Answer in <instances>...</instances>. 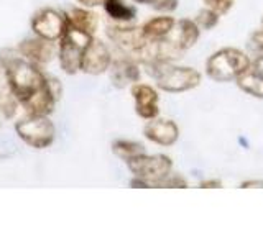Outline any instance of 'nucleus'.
<instances>
[{
	"label": "nucleus",
	"mask_w": 263,
	"mask_h": 246,
	"mask_svg": "<svg viewBox=\"0 0 263 246\" xmlns=\"http://www.w3.org/2000/svg\"><path fill=\"white\" fill-rule=\"evenodd\" d=\"M235 82L242 92L263 100V72L257 71L253 66H252V69L243 72Z\"/></svg>",
	"instance_id": "obj_16"
},
{
	"label": "nucleus",
	"mask_w": 263,
	"mask_h": 246,
	"mask_svg": "<svg viewBox=\"0 0 263 246\" xmlns=\"http://www.w3.org/2000/svg\"><path fill=\"white\" fill-rule=\"evenodd\" d=\"M112 153L117 156L119 159L122 161H132L138 158V156L145 154V146L142 143L138 141H134V139H115V141L112 143Z\"/></svg>",
	"instance_id": "obj_18"
},
{
	"label": "nucleus",
	"mask_w": 263,
	"mask_h": 246,
	"mask_svg": "<svg viewBox=\"0 0 263 246\" xmlns=\"http://www.w3.org/2000/svg\"><path fill=\"white\" fill-rule=\"evenodd\" d=\"M110 80L115 87L123 89L127 86H134L140 80V68L134 57H123L114 61L109 69Z\"/></svg>",
	"instance_id": "obj_13"
},
{
	"label": "nucleus",
	"mask_w": 263,
	"mask_h": 246,
	"mask_svg": "<svg viewBox=\"0 0 263 246\" xmlns=\"http://www.w3.org/2000/svg\"><path fill=\"white\" fill-rule=\"evenodd\" d=\"M51 43L53 41L43 39L40 36L33 38V39H25L20 45V53L31 63L46 64L51 61L54 56V48Z\"/></svg>",
	"instance_id": "obj_14"
},
{
	"label": "nucleus",
	"mask_w": 263,
	"mask_h": 246,
	"mask_svg": "<svg viewBox=\"0 0 263 246\" xmlns=\"http://www.w3.org/2000/svg\"><path fill=\"white\" fill-rule=\"evenodd\" d=\"M68 15H64L53 8H43L31 20V30L36 36L56 41L61 39L66 28H68Z\"/></svg>",
	"instance_id": "obj_7"
},
{
	"label": "nucleus",
	"mask_w": 263,
	"mask_h": 246,
	"mask_svg": "<svg viewBox=\"0 0 263 246\" xmlns=\"http://www.w3.org/2000/svg\"><path fill=\"white\" fill-rule=\"evenodd\" d=\"M104 10L114 22H117V23H128L134 20L137 15L135 7L125 4L123 0H105Z\"/></svg>",
	"instance_id": "obj_17"
},
{
	"label": "nucleus",
	"mask_w": 263,
	"mask_h": 246,
	"mask_svg": "<svg viewBox=\"0 0 263 246\" xmlns=\"http://www.w3.org/2000/svg\"><path fill=\"white\" fill-rule=\"evenodd\" d=\"M175 27H176V20L173 18V16L160 15V16H155L152 20H148L142 27V31L148 39L156 41V39L166 38Z\"/></svg>",
	"instance_id": "obj_15"
},
{
	"label": "nucleus",
	"mask_w": 263,
	"mask_h": 246,
	"mask_svg": "<svg viewBox=\"0 0 263 246\" xmlns=\"http://www.w3.org/2000/svg\"><path fill=\"white\" fill-rule=\"evenodd\" d=\"M2 61L8 86L18 102L25 104L46 86V77L36 68V64L28 61L27 57L23 59L20 56H10L4 57Z\"/></svg>",
	"instance_id": "obj_1"
},
{
	"label": "nucleus",
	"mask_w": 263,
	"mask_h": 246,
	"mask_svg": "<svg viewBox=\"0 0 263 246\" xmlns=\"http://www.w3.org/2000/svg\"><path fill=\"white\" fill-rule=\"evenodd\" d=\"M199 187L201 189H220L222 184H220V180H217V179H208V180H201Z\"/></svg>",
	"instance_id": "obj_27"
},
{
	"label": "nucleus",
	"mask_w": 263,
	"mask_h": 246,
	"mask_svg": "<svg viewBox=\"0 0 263 246\" xmlns=\"http://www.w3.org/2000/svg\"><path fill=\"white\" fill-rule=\"evenodd\" d=\"M199 35H201V28L197 27V23L194 20L181 18L176 22V27L173 28V31L166 36V39L178 53L183 54L184 51L191 49L197 43Z\"/></svg>",
	"instance_id": "obj_12"
},
{
	"label": "nucleus",
	"mask_w": 263,
	"mask_h": 246,
	"mask_svg": "<svg viewBox=\"0 0 263 246\" xmlns=\"http://www.w3.org/2000/svg\"><path fill=\"white\" fill-rule=\"evenodd\" d=\"M81 5L84 7H89V8H94V7H99V5H104L105 0H78Z\"/></svg>",
	"instance_id": "obj_29"
},
{
	"label": "nucleus",
	"mask_w": 263,
	"mask_h": 246,
	"mask_svg": "<svg viewBox=\"0 0 263 246\" xmlns=\"http://www.w3.org/2000/svg\"><path fill=\"white\" fill-rule=\"evenodd\" d=\"M15 131L20 139L36 150H45L53 145L56 136L54 123L48 118V115H30V118L16 123Z\"/></svg>",
	"instance_id": "obj_5"
},
{
	"label": "nucleus",
	"mask_w": 263,
	"mask_h": 246,
	"mask_svg": "<svg viewBox=\"0 0 263 246\" xmlns=\"http://www.w3.org/2000/svg\"><path fill=\"white\" fill-rule=\"evenodd\" d=\"M15 107H16V97L13 95L10 86H8L7 76L0 77V110L7 117H10L12 113H15Z\"/></svg>",
	"instance_id": "obj_20"
},
{
	"label": "nucleus",
	"mask_w": 263,
	"mask_h": 246,
	"mask_svg": "<svg viewBox=\"0 0 263 246\" xmlns=\"http://www.w3.org/2000/svg\"><path fill=\"white\" fill-rule=\"evenodd\" d=\"M238 143H242V145H243L245 148H249V143L245 141V138H238Z\"/></svg>",
	"instance_id": "obj_32"
},
{
	"label": "nucleus",
	"mask_w": 263,
	"mask_h": 246,
	"mask_svg": "<svg viewBox=\"0 0 263 246\" xmlns=\"http://www.w3.org/2000/svg\"><path fill=\"white\" fill-rule=\"evenodd\" d=\"M107 36L112 43L120 48L122 51L128 53L130 56L135 54L138 49H142L146 43L148 38L143 35L142 28L137 27H123V25H112L107 28Z\"/></svg>",
	"instance_id": "obj_8"
},
{
	"label": "nucleus",
	"mask_w": 263,
	"mask_h": 246,
	"mask_svg": "<svg viewBox=\"0 0 263 246\" xmlns=\"http://www.w3.org/2000/svg\"><path fill=\"white\" fill-rule=\"evenodd\" d=\"M143 135L148 141L168 148L179 139V127L173 120L156 117L153 120H146V125L143 127Z\"/></svg>",
	"instance_id": "obj_10"
},
{
	"label": "nucleus",
	"mask_w": 263,
	"mask_h": 246,
	"mask_svg": "<svg viewBox=\"0 0 263 246\" xmlns=\"http://www.w3.org/2000/svg\"><path fill=\"white\" fill-rule=\"evenodd\" d=\"M146 66V72L155 80V86L163 92L181 94L201 86L202 76L194 68L176 66L171 61H153Z\"/></svg>",
	"instance_id": "obj_2"
},
{
	"label": "nucleus",
	"mask_w": 263,
	"mask_h": 246,
	"mask_svg": "<svg viewBox=\"0 0 263 246\" xmlns=\"http://www.w3.org/2000/svg\"><path fill=\"white\" fill-rule=\"evenodd\" d=\"M132 95L135 100V112L140 118L153 120L160 115V95L153 86L137 82L132 86Z\"/></svg>",
	"instance_id": "obj_9"
},
{
	"label": "nucleus",
	"mask_w": 263,
	"mask_h": 246,
	"mask_svg": "<svg viewBox=\"0 0 263 246\" xmlns=\"http://www.w3.org/2000/svg\"><path fill=\"white\" fill-rule=\"evenodd\" d=\"M160 187H166V189H173V187H176V189H186L187 187V180L183 176L173 174V172H171V174L160 184Z\"/></svg>",
	"instance_id": "obj_24"
},
{
	"label": "nucleus",
	"mask_w": 263,
	"mask_h": 246,
	"mask_svg": "<svg viewBox=\"0 0 263 246\" xmlns=\"http://www.w3.org/2000/svg\"><path fill=\"white\" fill-rule=\"evenodd\" d=\"M178 5H179V0H156L152 7H153V10L160 13H171L176 10Z\"/></svg>",
	"instance_id": "obj_25"
},
{
	"label": "nucleus",
	"mask_w": 263,
	"mask_h": 246,
	"mask_svg": "<svg viewBox=\"0 0 263 246\" xmlns=\"http://www.w3.org/2000/svg\"><path fill=\"white\" fill-rule=\"evenodd\" d=\"M219 20H220V15L208 7H204L202 10H199L194 16V22L197 23V27L201 30H212L214 27H217Z\"/></svg>",
	"instance_id": "obj_21"
},
{
	"label": "nucleus",
	"mask_w": 263,
	"mask_h": 246,
	"mask_svg": "<svg viewBox=\"0 0 263 246\" xmlns=\"http://www.w3.org/2000/svg\"><path fill=\"white\" fill-rule=\"evenodd\" d=\"M253 59L249 53L238 48H220L219 51L212 53L205 61V74L214 82L224 84V82L237 80L243 72L252 69Z\"/></svg>",
	"instance_id": "obj_3"
},
{
	"label": "nucleus",
	"mask_w": 263,
	"mask_h": 246,
	"mask_svg": "<svg viewBox=\"0 0 263 246\" xmlns=\"http://www.w3.org/2000/svg\"><path fill=\"white\" fill-rule=\"evenodd\" d=\"M204 5L211 8V10L217 12L220 16L229 13L230 10H232V7L235 4V0H202Z\"/></svg>",
	"instance_id": "obj_23"
},
{
	"label": "nucleus",
	"mask_w": 263,
	"mask_h": 246,
	"mask_svg": "<svg viewBox=\"0 0 263 246\" xmlns=\"http://www.w3.org/2000/svg\"><path fill=\"white\" fill-rule=\"evenodd\" d=\"M132 2H135V4H143V5H153L156 0H132Z\"/></svg>",
	"instance_id": "obj_31"
},
{
	"label": "nucleus",
	"mask_w": 263,
	"mask_h": 246,
	"mask_svg": "<svg viewBox=\"0 0 263 246\" xmlns=\"http://www.w3.org/2000/svg\"><path fill=\"white\" fill-rule=\"evenodd\" d=\"M112 53L102 41L92 39V43L84 53V59H82V68L81 71L90 74V76H101V74L107 72L112 66Z\"/></svg>",
	"instance_id": "obj_11"
},
{
	"label": "nucleus",
	"mask_w": 263,
	"mask_h": 246,
	"mask_svg": "<svg viewBox=\"0 0 263 246\" xmlns=\"http://www.w3.org/2000/svg\"><path fill=\"white\" fill-rule=\"evenodd\" d=\"M240 189H263V180L255 179V180H245L240 184Z\"/></svg>",
	"instance_id": "obj_28"
},
{
	"label": "nucleus",
	"mask_w": 263,
	"mask_h": 246,
	"mask_svg": "<svg viewBox=\"0 0 263 246\" xmlns=\"http://www.w3.org/2000/svg\"><path fill=\"white\" fill-rule=\"evenodd\" d=\"M127 168L137 177L148 180L153 187L160 184L173 172V161L166 154H142L127 162Z\"/></svg>",
	"instance_id": "obj_6"
},
{
	"label": "nucleus",
	"mask_w": 263,
	"mask_h": 246,
	"mask_svg": "<svg viewBox=\"0 0 263 246\" xmlns=\"http://www.w3.org/2000/svg\"><path fill=\"white\" fill-rule=\"evenodd\" d=\"M68 22L72 25V27H76L79 30H84L90 35H94V31L97 30V25H99V20H97V15L86 10V8H72V10L68 13Z\"/></svg>",
	"instance_id": "obj_19"
},
{
	"label": "nucleus",
	"mask_w": 263,
	"mask_h": 246,
	"mask_svg": "<svg viewBox=\"0 0 263 246\" xmlns=\"http://www.w3.org/2000/svg\"><path fill=\"white\" fill-rule=\"evenodd\" d=\"M247 48H249V56L252 59H257V57L263 56V28L252 33Z\"/></svg>",
	"instance_id": "obj_22"
},
{
	"label": "nucleus",
	"mask_w": 263,
	"mask_h": 246,
	"mask_svg": "<svg viewBox=\"0 0 263 246\" xmlns=\"http://www.w3.org/2000/svg\"><path fill=\"white\" fill-rule=\"evenodd\" d=\"M261 28H263V18H261Z\"/></svg>",
	"instance_id": "obj_33"
},
{
	"label": "nucleus",
	"mask_w": 263,
	"mask_h": 246,
	"mask_svg": "<svg viewBox=\"0 0 263 246\" xmlns=\"http://www.w3.org/2000/svg\"><path fill=\"white\" fill-rule=\"evenodd\" d=\"M253 68L257 71H260V72H263V56L257 57V59H253Z\"/></svg>",
	"instance_id": "obj_30"
},
{
	"label": "nucleus",
	"mask_w": 263,
	"mask_h": 246,
	"mask_svg": "<svg viewBox=\"0 0 263 246\" xmlns=\"http://www.w3.org/2000/svg\"><path fill=\"white\" fill-rule=\"evenodd\" d=\"M128 186L134 187V189H148V187H153L150 182H148V180H145L142 177H137V176H134V179L130 180Z\"/></svg>",
	"instance_id": "obj_26"
},
{
	"label": "nucleus",
	"mask_w": 263,
	"mask_h": 246,
	"mask_svg": "<svg viewBox=\"0 0 263 246\" xmlns=\"http://www.w3.org/2000/svg\"><path fill=\"white\" fill-rule=\"evenodd\" d=\"M94 36L90 33L79 30L68 23L64 35L61 38L60 45V64L61 69L66 74H76L82 68V59H84V53L92 43Z\"/></svg>",
	"instance_id": "obj_4"
}]
</instances>
